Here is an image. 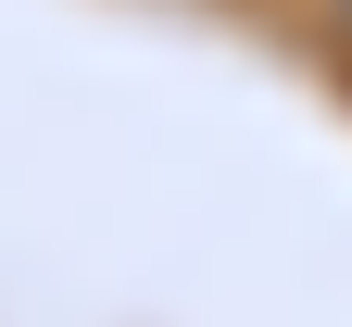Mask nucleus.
Segmentation results:
<instances>
[{
    "instance_id": "nucleus-1",
    "label": "nucleus",
    "mask_w": 352,
    "mask_h": 327,
    "mask_svg": "<svg viewBox=\"0 0 352 327\" xmlns=\"http://www.w3.org/2000/svg\"><path fill=\"white\" fill-rule=\"evenodd\" d=\"M340 25H352V0H340Z\"/></svg>"
}]
</instances>
